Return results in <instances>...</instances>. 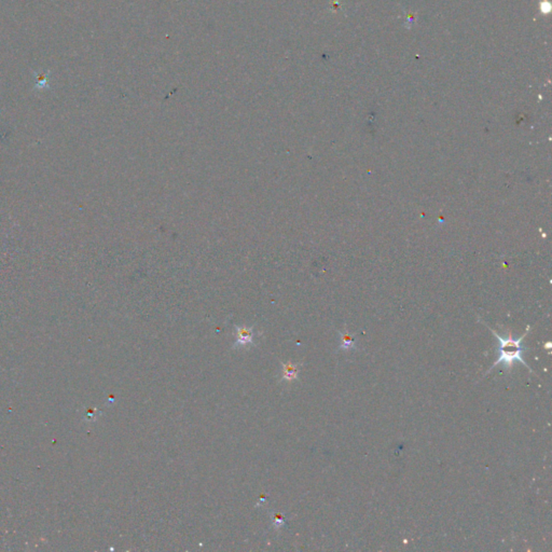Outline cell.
Returning a JSON list of instances; mask_svg holds the SVG:
<instances>
[{"label": "cell", "mask_w": 552, "mask_h": 552, "mask_svg": "<svg viewBox=\"0 0 552 552\" xmlns=\"http://www.w3.org/2000/svg\"><path fill=\"white\" fill-rule=\"evenodd\" d=\"M282 366V379L284 381L290 382L297 379L299 375V368L297 365L291 364V362H284Z\"/></svg>", "instance_id": "3"}, {"label": "cell", "mask_w": 552, "mask_h": 552, "mask_svg": "<svg viewBox=\"0 0 552 552\" xmlns=\"http://www.w3.org/2000/svg\"><path fill=\"white\" fill-rule=\"evenodd\" d=\"M340 349L341 350H354L356 347V339L353 335H350L347 331L340 332Z\"/></svg>", "instance_id": "4"}, {"label": "cell", "mask_w": 552, "mask_h": 552, "mask_svg": "<svg viewBox=\"0 0 552 552\" xmlns=\"http://www.w3.org/2000/svg\"><path fill=\"white\" fill-rule=\"evenodd\" d=\"M235 345L246 346L254 343V330L248 327H237L235 332Z\"/></svg>", "instance_id": "2"}, {"label": "cell", "mask_w": 552, "mask_h": 552, "mask_svg": "<svg viewBox=\"0 0 552 552\" xmlns=\"http://www.w3.org/2000/svg\"><path fill=\"white\" fill-rule=\"evenodd\" d=\"M489 329L492 331V334L495 336H496V339H497V342H498V345H497L498 358L492 365V367L490 368L489 371L487 372V375L491 370L493 369V368H495L498 365H503L504 368H506V369H511V367H513L514 364H517V362L522 364L526 368H529V370L531 372H533L532 368L528 364H526L525 360L523 359V353L526 351V347L522 344V341L526 336V335H528L530 328H528L525 334L522 336H520V338H513L511 335L503 336V335H498L497 332H495L494 330H492V328H489Z\"/></svg>", "instance_id": "1"}, {"label": "cell", "mask_w": 552, "mask_h": 552, "mask_svg": "<svg viewBox=\"0 0 552 552\" xmlns=\"http://www.w3.org/2000/svg\"><path fill=\"white\" fill-rule=\"evenodd\" d=\"M274 518V524L276 525V528H280V526H283L285 523V520L284 517L280 513H275L273 515Z\"/></svg>", "instance_id": "5"}]
</instances>
